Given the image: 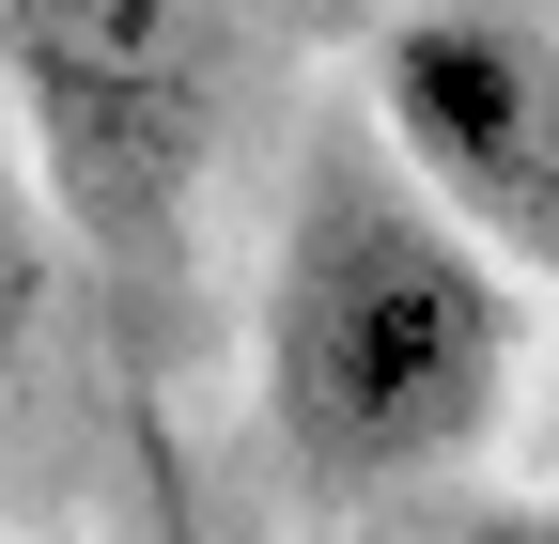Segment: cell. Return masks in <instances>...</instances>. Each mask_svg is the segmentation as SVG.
I'll use <instances>...</instances> for the list:
<instances>
[{"mask_svg": "<svg viewBox=\"0 0 559 544\" xmlns=\"http://www.w3.org/2000/svg\"><path fill=\"white\" fill-rule=\"evenodd\" d=\"M373 156L451 234L559 249V62L481 0H419L373 32Z\"/></svg>", "mask_w": 559, "mask_h": 544, "instance_id": "3957f363", "label": "cell"}, {"mask_svg": "<svg viewBox=\"0 0 559 544\" xmlns=\"http://www.w3.org/2000/svg\"><path fill=\"white\" fill-rule=\"evenodd\" d=\"M0 62L47 202L109 264H156L218 141V0H0Z\"/></svg>", "mask_w": 559, "mask_h": 544, "instance_id": "7a4b0ae2", "label": "cell"}, {"mask_svg": "<svg viewBox=\"0 0 559 544\" xmlns=\"http://www.w3.org/2000/svg\"><path fill=\"white\" fill-rule=\"evenodd\" d=\"M32 311H47V202L16 187V156H0V374L32 358Z\"/></svg>", "mask_w": 559, "mask_h": 544, "instance_id": "277c9868", "label": "cell"}, {"mask_svg": "<svg viewBox=\"0 0 559 544\" xmlns=\"http://www.w3.org/2000/svg\"><path fill=\"white\" fill-rule=\"evenodd\" d=\"M451 544H559L544 513H481V529H451Z\"/></svg>", "mask_w": 559, "mask_h": 544, "instance_id": "5b68a950", "label": "cell"}, {"mask_svg": "<svg viewBox=\"0 0 559 544\" xmlns=\"http://www.w3.org/2000/svg\"><path fill=\"white\" fill-rule=\"evenodd\" d=\"M513 358L528 311L481 234H451L373 141L296 172V218L264 264V421L326 498L466 466L513 404Z\"/></svg>", "mask_w": 559, "mask_h": 544, "instance_id": "6da1fadb", "label": "cell"}]
</instances>
